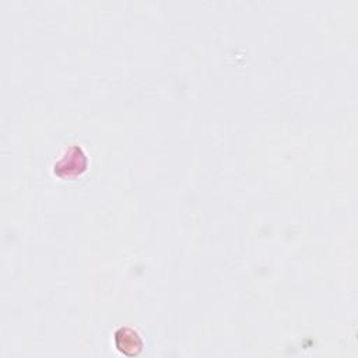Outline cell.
<instances>
[{
  "label": "cell",
  "mask_w": 358,
  "mask_h": 358,
  "mask_svg": "<svg viewBox=\"0 0 358 358\" xmlns=\"http://www.w3.org/2000/svg\"><path fill=\"white\" fill-rule=\"evenodd\" d=\"M87 168V157L80 145H71L64 155L55 162L53 172L59 178H74L81 175Z\"/></svg>",
  "instance_id": "6da1fadb"
},
{
  "label": "cell",
  "mask_w": 358,
  "mask_h": 358,
  "mask_svg": "<svg viewBox=\"0 0 358 358\" xmlns=\"http://www.w3.org/2000/svg\"><path fill=\"white\" fill-rule=\"evenodd\" d=\"M115 345L116 348L127 357L138 355L143 350V340L138 333L130 327H119L115 331Z\"/></svg>",
  "instance_id": "7a4b0ae2"
}]
</instances>
